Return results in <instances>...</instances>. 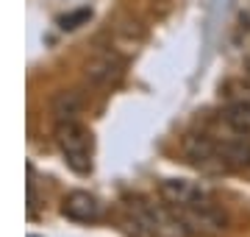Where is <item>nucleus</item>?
<instances>
[{
    "label": "nucleus",
    "instance_id": "f257e3e1",
    "mask_svg": "<svg viewBox=\"0 0 250 237\" xmlns=\"http://www.w3.org/2000/svg\"><path fill=\"white\" fill-rule=\"evenodd\" d=\"M56 145L62 151L64 162L70 170L86 176L92 173V131L83 128L78 120H64L56 123Z\"/></svg>",
    "mask_w": 250,
    "mask_h": 237
},
{
    "label": "nucleus",
    "instance_id": "1a4fd4ad",
    "mask_svg": "<svg viewBox=\"0 0 250 237\" xmlns=\"http://www.w3.org/2000/svg\"><path fill=\"white\" fill-rule=\"evenodd\" d=\"M220 120L239 137H250V106L242 103H225V109L220 112Z\"/></svg>",
    "mask_w": 250,
    "mask_h": 237
},
{
    "label": "nucleus",
    "instance_id": "20e7f679",
    "mask_svg": "<svg viewBox=\"0 0 250 237\" xmlns=\"http://www.w3.org/2000/svg\"><path fill=\"white\" fill-rule=\"evenodd\" d=\"M184 159L195 167H214V170H223L220 167V140H211L208 134H189L184 140Z\"/></svg>",
    "mask_w": 250,
    "mask_h": 237
},
{
    "label": "nucleus",
    "instance_id": "7ed1b4c3",
    "mask_svg": "<svg viewBox=\"0 0 250 237\" xmlns=\"http://www.w3.org/2000/svg\"><path fill=\"white\" fill-rule=\"evenodd\" d=\"M159 195L172 210H187V207H197V204L211 201L208 187L200 182H192V179H161Z\"/></svg>",
    "mask_w": 250,
    "mask_h": 237
},
{
    "label": "nucleus",
    "instance_id": "f8f14e48",
    "mask_svg": "<svg viewBox=\"0 0 250 237\" xmlns=\"http://www.w3.org/2000/svg\"><path fill=\"white\" fill-rule=\"evenodd\" d=\"M248 78H250V62H248Z\"/></svg>",
    "mask_w": 250,
    "mask_h": 237
},
{
    "label": "nucleus",
    "instance_id": "423d86ee",
    "mask_svg": "<svg viewBox=\"0 0 250 237\" xmlns=\"http://www.w3.org/2000/svg\"><path fill=\"white\" fill-rule=\"evenodd\" d=\"M123 59L114 53V50H103L86 64V81L92 87H108V84H114L120 75H123Z\"/></svg>",
    "mask_w": 250,
    "mask_h": 237
},
{
    "label": "nucleus",
    "instance_id": "9b49d317",
    "mask_svg": "<svg viewBox=\"0 0 250 237\" xmlns=\"http://www.w3.org/2000/svg\"><path fill=\"white\" fill-rule=\"evenodd\" d=\"M86 20H89V11L81 9V11H75V14H70V17H62V28L64 31H72V28H78L81 23H86Z\"/></svg>",
    "mask_w": 250,
    "mask_h": 237
},
{
    "label": "nucleus",
    "instance_id": "9d476101",
    "mask_svg": "<svg viewBox=\"0 0 250 237\" xmlns=\"http://www.w3.org/2000/svg\"><path fill=\"white\" fill-rule=\"evenodd\" d=\"M228 103L250 106V84H233L231 90H228Z\"/></svg>",
    "mask_w": 250,
    "mask_h": 237
},
{
    "label": "nucleus",
    "instance_id": "39448f33",
    "mask_svg": "<svg viewBox=\"0 0 250 237\" xmlns=\"http://www.w3.org/2000/svg\"><path fill=\"white\" fill-rule=\"evenodd\" d=\"M62 215L64 218L75 220V223H95L100 220L103 215V207H100V201L86 190H72L67 198L62 201Z\"/></svg>",
    "mask_w": 250,
    "mask_h": 237
},
{
    "label": "nucleus",
    "instance_id": "0eeeda50",
    "mask_svg": "<svg viewBox=\"0 0 250 237\" xmlns=\"http://www.w3.org/2000/svg\"><path fill=\"white\" fill-rule=\"evenodd\" d=\"M220 167L223 170H250V140H220Z\"/></svg>",
    "mask_w": 250,
    "mask_h": 237
},
{
    "label": "nucleus",
    "instance_id": "f03ea898",
    "mask_svg": "<svg viewBox=\"0 0 250 237\" xmlns=\"http://www.w3.org/2000/svg\"><path fill=\"white\" fill-rule=\"evenodd\" d=\"M178 215L192 237H217L228 229V215L223 210H217L211 201L197 204V207H187V210H178Z\"/></svg>",
    "mask_w": 250,
    "mask_h": 237
},
{
    "label": "nucleus",
    "instance_id": "6e6552de",
    "mask_svg": "<svg viewBox=\"0 0 250 237\" xmlns=\"http://www.w3.org/2000/svg\"><path fill=\"white\" fill-rule=\"evenodd\" d=\"M81 106H83V100L78 92H59L50 103V112H53L56 123H64V120H78Z\"/></svg>",
    "mask_w": 250,
    "mask_h": 237
},
{
    "label": "nucleus",
    "instance_id": "ddd939ff",
    "mask_svg": "<svg viewBox=\"0 0 250 237\" xmlns=\"http://www.w3.org/2000/svg\"><path fill=\"white\" fill-rule=\"evenodd\" d=\"M28 237H36V235H28Z\"/></svg>",
    "mask_w": 250,
    "mask_h": 237
}]
</instances>
